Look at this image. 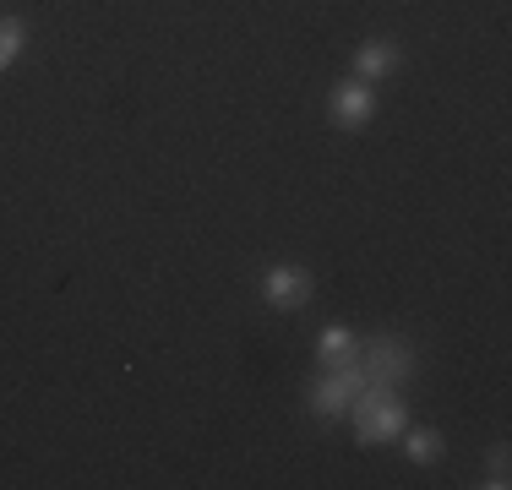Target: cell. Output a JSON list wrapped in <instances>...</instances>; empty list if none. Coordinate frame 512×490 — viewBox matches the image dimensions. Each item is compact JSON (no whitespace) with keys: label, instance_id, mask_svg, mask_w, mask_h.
<instances>
[{"label":"cell","instance_id":"cell-7","mask_svg":"<svg viewBox=\"0 0 512 490\" xmlns=\"http://www.w3.org/2000/svg\"><path fill=\"white\" fill-rule=\"evenodd\" d=\"M393 66H398V49L387 44V39H371V44H360V55H355V71H360V82H376V77H387Z\"/></svg>","mask_w":512,"mask_h":490},{"label":"cell","instance_id":"cell-10","mask_svg":"<svg viewBox=\"0 0 512 490\" xmlns=\"http://www.w3.org/2000/svg\"><path fill=\"white\" fill-rule=\"evenodd\" d=\"M491 490H507V447H496L491 452V480H485Z\"/></svg>","mask_w":512,"mask_h":490},{"label":"cell","instance_id":"cell-8","mask_svg":"<svg viewBox=\"0 0 512 490\" xmlns=\"http://www.w3.org/2000/svg\"><path fill=\"white\" fill-rule=\"evenodd\" d=\"M22 55V22L17 17H0V71H11Z\"/></svg>","mask_w":512,"mask_h":490},{"label":"cell","instance_id":"cell-3","mask_svg":"<svg viewBox=\"0 0 512 490\" xmlns=\"http://www.w3.org/2000/svg\"><path fill=\"white\" fill-rule=\"evenodd\" d=\"M360 371H365V382H376V387H398L414 371V354H409V343H398V338H376L371 349H365Z\"/></svg>","mask_w":512,"mask_h":490},{"label":"cell","instance_id":"cell-1","mask_svg":"<svg viewBox=\"0 0 512 490\" xmlns=\"http://www.w3.org/2000/svg\"><path fill=\"white\" fill-rule=\"evenodd\" d=\"M349 414H355V436L365 441V447H376V441H393V436H404V425H409V409H404V398H398L393 387H376V382H365L355 392V403H349Z\"/></svg>","mask_w":512,"mask_h":490},{"label":"cell","instance_id":"cell-4","mask_svg":"<svg viewBox=\"0 0 512 490\" xmlns=\"http://www.w3.org/2000/svg\"><path fill=\"white\" fill-rule=\"evenodd\" d=\"M327 109H333V120H338V126H349V131L365 126V120L376 115L371 82H338V88H333V104H327Z\"/></svg>","mask_w":512,"mask_h":490},{"label":"cell","instance_id":"cell-9","mask_svg":"<svg viewBox=\"0 0 512 490\" xmlns=\"http://www.w3.org/2000/svg\"><path fill=\"white\" fill-rule=\"evenodd\" d=\"M404 452H409L414 463H436V458H442V436H436V431H409L404 436Z\"/></svg>","mask_w":512,"mask_h":490},{"label":"cell","instance_id":"cell-6","mask_svg":"<svg viewBox=\"0 0 512 490\" xmlns=\"http://www.w3.org/2000/svg\"><path fill=\"white\" fill-rule=\"evenodd\" d=\"M316 360H322V371H333V365H355L360 360V338L349 333V327H322V338H316Z\"/></svg>","mask_w":512,"mask_h":490},{"label":"cell","instance_id":"cell-5","mask_svg":"<svg viewBox=\"0 0 512 490\" xmlns=\"http://www.w3.org/2000/svg\"><path fill=\"white\" fill-rule=\"evenodd\" d=\"M262 289H267V305H278V311H295V305L311 300V273H306V267H273Z\"/></svg>","mask_w":512,"mask_h":490},{"label":"cell","instance_id":"cell-2","mask_svg":"<svg viewBox=\"0 0 512 490\" xmlns=\"http://www.w3.org/2000/svg\"><path fill=\"white\" fill-rule=\"evenodd\" d=\"M365 387V371H360V360L355 365H333V371H322L311 382V409L322 414V420H338V414H349V403H355V392Z\"/></svg>","mask_w":512,"mask_h":490}]
</instances>
